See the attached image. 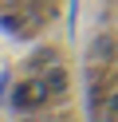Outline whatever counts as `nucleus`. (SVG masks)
I'll list each match as a JSON object with an SVG mask.
<instances>
[{
  "instance_id": "obj_1",
  "label": "nucleus",
  "mask_w": 118,
  "mask_h": 122,
  "mask_svg": "<svg viewBox=\"0 0 118 122\" xmlns=\"http://www.w3.org/2000/svg\"><path fill=\"white\" fill-rule=\"evenodd\" d=\"M51 87H47V79L39 75V79H20L12 87V95H8V106L12 110H20V114H31V110H39V106H47L51 102Z\"/></svg>"
},
{
  "instance_id": "obj_4",
  "label": "nucleus",
  "mask_w": 118,
  "mask_h": 122,
  "mask_svg": "<svg viewBox=\"0 0 118 122\" xmlns=\"http://www.w3.org/2000/svg\"><path fill=\"white\" fill-rule=\"evenodd\" d=\"M8 95H12V87H8V75H0V102H8Z\"/></svg>"
},
{
  "instance_id": "obj_3",
  "label": "nucleus",
  "mask_w": 118,
  "mask_h": 122,
  "mask_svg": "<svg viewBox=\"0 0 118 122\" xmlns=\"http://www.w3.org/2000/svg\"><path fill=\"white\" fill-rule=\"evenodd\" d=\"M106 118H110V122H118V87L110 91V98H106Z\"/></svg>"
},
{
  "instance_id": "obj_5",
  "label": "nucleus",
  "mask_w": 118,
  "mask_h": 122,
  "mask_svg": "<svg viewBox=\"0 0 118 122\" xmlns=\"http://www.w3.org/2000/svg\"><path fill=\"white\" fill-rule=\"evenodd\" d=\"M31 4H47V8H51V4H55V0H31Z\"/></svg>"
},
{
  "instance_id": "obj_2",
  "label": "nucleus",
  "mask_w": 118,
  "mask_h": 122,
  "mask_svg": "<svg viewBox=\"0 0 118 122\" xmlns=\"http://www.w3.org/2000/svg\"><path fill=\"white\" fill-rule=\"evenodd\" d=\"M43 79H47V87H51V95H55V98H59V95H67V71H63L59 63H55V67H47V75H43Z\"/></svg>"
}]
</instances>
